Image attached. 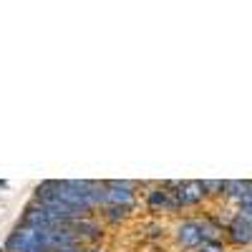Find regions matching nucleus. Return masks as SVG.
Listing matches in <instances>:
<instances>
[{"label": "nucleus", "mask_w": 252, "mask_h": 252, "mask_svg": "<svg viewBox=\"0 0 252 252\" xmlns=\"http://www.w3.org/2000/svg\"><path fill=\"white\" fill-rule=\"evenodd\" d=\"M164 184L174 192L179 207H197L207 197L204 182H164Z\"/></svg>", "instance_id": "f257e3e1"}, {"label": "nucleus", "mask_w": 252, "mask_h": 252, "mask_svg": "<svg viewBox=\"0 0 252 252\" xmlns=\"http://www.w3.org/2000/svg\"><path fill=\"white\" fill-rule=\"evenodd\" d=\"M146 207L152 209V212H166V215H172V212H179V202L174 197V192L166 184H159L154 187L152 192H146Z\"/></svg>", "instance_id": "f03ea898"}, {"label": "nucleus", "mask_w": 252, "mask_h": 252, "mask_svg": "<svg viewBox=\"0 0 252 252\" xmlns=\"http://www.w3.org/2000/svg\"><path fill=\"white\" fill-rule=\"evenodd\" d=\"M227 240L232 242V245H237V247L250 245L252 242V222L245 220V217H240V215H235L232 222L227 224Z\"/></svg>", "instance_id": "7ed1b4c3"}, {"label": "nucleus", "mask_w": 252, "mask_h": 252, "mask_svg": "<svg viewBox=\"0 0 252 252\" xmlns=\"http://www.w3.org/2000/svg\"><path fill=\"white\" fill-rule=\"evenodd\" d=\"M68 227L76 232V237L81 240V245H83V242H96V240H101V235H103L101 224H98L96 220H89V217H78V220H73Z\"/></svg>", "instance_id": "20e7f679"}, {"label": "nucleus", "mask_w": 252, "mask_h": 252, "mask_svg": "<svg viewBox=\"0 0 252 252\" xmlns=\"http://www.w3.org/2000/svg\"><path fill=\"white\" fill-rule=\"evenodd\" d=\"M247 189H250V182H224V197L235 199L240 204L247 194Z\"/></svg>", "instance_id": "39448f33"}, {"label": "nucleus", "mask_w": 252, "mask_h": 252, "mask_svg": "<svg viewBox=\"0 0 252 252\" xmlns=\"http://www.w3.org/2000/svg\"><path fill=\"white\" fill-rule=\"evenodd\" d=\"M129 212H131V207H103V209H101L103 220H106V222H114V224L124 222L126 217H129Z\"/></svg>", "instance_id": "423d86ee"}, {"label": "nucleus", "mask_w": 252, "mask_h": 252, "mask_svg": "<svg viewBox=\"0 0 252 252\" xmlns=\"http://www.w3.org/2000/svg\"><path fill=\"white\" fill-rule=\"evenodd\" d=\"M204 192L207 194H224V182H209V179H204Z\"/></svg>", "instance_id": "0eeeda50"}, {"label": "nucleus", "mask_w": 252, "mask_h": 252, "mask_svg": "<svg viewBox=\"0 0 252 252\" xmlns=\"http://www.w3.org/2000/svg\"><path fill=\"white\" fill-rule=\"evenodd\" d=\"M197 252H224V245L220 240H212V242H204Z\"/></svg>", "instance_id": "6e6552de"}, {"label": "nucleus", "mask_w": 252, "mask_h": 252, "mask_svg": "<svg viewBox=\"0 0 252 252\" xmlns=\"http://www.w3.org/2000/svg\"><path fill=\"white\" fill-rule=\"evenodd\" d=\"M83 252H101V250H83Z\"/></svg>", "instance_id": "1a4fd4ad"}, {"label": "nucleus", "mask_w": 252, "mask_h": 252, "mask_svg": "<svg viewBox=\"0 0 252 252\" xmlns=\"http://www.w3.org/2000/svg\"><path fill=\"white\" fill-rule=\"evenodd\" d=\"M0 252H5V250H0Z\"/></svg>", "instance_id": "9d476101"}]
</instances>
